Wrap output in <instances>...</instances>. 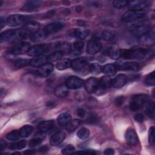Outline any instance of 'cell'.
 <instances>
[{
	"instance_id": "cell-1",
	"label": "cell",
	"mask_w": 155,
	"mask_h": 155,
	"mask_svg": "<svg viewBox=\"0 0 155 155\" xmlns=\"http://www.w3.org/2000/svg\"><path fill=\"white\" fill-rule=\"evenodd\" d=\"M151 53V50L141 47H133L125 50L121 53V56L128 59H143Z\"/></svg>"
},
{
	"instance_id": "cell-2",
	"label": "cell",
	"mask_w": 155,
	"mask_h": 155,
	"mask_svg": "<svg viewBox=\"0 0 155 155\" xmlns=\"http://www.w3.org/2000/svg\"><path fill=\"white\" fill-rule=\"evenodd\" d=\"M148 96L145 94H139L133 97L130 103V108L133 111L140 109L148 101Z\"/></svg>"
},
{
	"instance_id": "cell-3",
	"label": "cell",
	"mask_w": 155,
	"mask_h": 155,
	"mask_svg": "<svg viewBox=\"0 0 155 155\" xmlns=\"http://www.w3.org/2000/svg\"><path fill=\"white\" fill-rule=\"evenodd\" d=\"M145 16L144 11L141 10H129L125 12L122 16V19L123 21L130 23L134 21H136L138 19L143 18Z\"/></svg>"
},
{
	"instance_id": "cell-4",
	"label": "cell",
	"mask_w": 155,
	"mask_h": 155,
	"mask_svg": "<svg viewBox=\"0 0 155 155\" xmlns=\"http://www.w3.org/2000/svg\"><path fill=\"white\" fill-rule=\"evenodd\" d=\"M53 48V44H44L36 45L31 47L28 51V54L31 56H38L44 54V53L50 50Z\"/></svg>"
},
{
	"instance_id": "cell-5",
	"label": "cell",
	"mask_w": 155,
	"mask_h": 155,
	"mask_svg": "<svg viewBox=\"0 0 155 155\" xmlns=\"http://www.w3.org/2000/svg\"><path fill=\"white\" fill-rule=\"evenodd\" d=\"M89 66L90 64L84 58H79L71 61V67L77 72H88Z\"/></svg>"
},
{
	"instance_id": "cell-6",
	"label": "cell",
	"mask_w": 155,
	"mask_h": 155,
	"mask_svg": "<svg viewBox=\"0 0 155 155\" xmlns=\"http://www.w3.org/2000/svg\"><path fill=\"white\" fill-rule=\"evenodd\" d=\"M30 16L21 15H12L9 16L6 19V23L7 25L12 27L17 26L23 23H26L30 19Z\"/></svg>"
},
{
	"instance_id": "cell-7",
	"label": "cell",
	"mask_w": 155,
	"mask_h": 155,
	"mask_svg": "<svg viewBox=\"0 0 155 155\" xmlns=\"http://www.w3.org/2000/svg\"><path fill=\"white\" fill-rule=\"evenodd\" d=\"M137 41L140 44L145 46H150L153 45L155 41L154 30L151 29L139 36Z\"/></svg>"
},
{
	"instance_id": "cell-8",
	"label": "cell",
	"mask_w": 155,
	"mask_h": 155,
	"mask_svg": "<svg viewBox=\"0 0 155 155\" xmlns=\"http://www.w3.org/2000/svg\"><path fill=\"white\" fill-rule=\"evenodd\" d=\"M30 47V44L28 42H22L9 48L8 53L12 54H21L28 52Z\"/></svg>"
},
{
	"instance_id": "cell-9",
	"label": "cell",
	"mask_w": 155,
	"mask_h": 155,
	"mask_svg": "<svg viewBox=\"0 0 155 155\" xmlns=\"http://www.w3.org/2000/svg\"><path fill=\"white\" fill-rule=\"evenodd\" d=\"M54 66L51 63L45 64L33 71V74L39 78L47 77L53 70Z\"/></svg>"
},
{
	"instance_id": "cell-10",
	"label": "cell",
	"mask_w": 155,
	"mask_h": 155,
	"mask_svg": "<svg viewBox=\"0 0 155 155\" xmlns=\"http://www.w3.org/2000/svg\"><path fill=\"white\" fill-rule=\"evenodd\" d=\"M116 68L126 71H137L140 68V65L136 62H117L115 65Z\"/></svg>"
},
{
	"instance_id": "cell-11",
	"label": "cell",
	"mask_w": 155,
	"mask_h": 155,
	"mask_svg": "<svg viewBox=\"0 0 155 155\" xmlns=\"http://www.w3.org/2000/svg\"><path fill=\"white\" fill-rule=\"evenodd\" d=\"M84 85V82L82 79L74 76L69 77L65 82V85L68 89H79L81 88Z\"/></svg>"
},
{
	"instance_id": "cell-12",
	"label": "cell",
	"mask_w": 155,
	"mask_h": 155,
	"mask_svg": "<svg viewBox=\"0 0 155 155\" xmlns=\"http://www.w3.org/2000/svg\"><path fill=\"white\" fill-rule=\"evenodd\" d=\"M47 63H50L48 54L36 56L30 61V65L35 67H39Z\"/></svg>"
},
{
	"instance_id": "cell-13",
	"label": "cell",
	"mask_w": 155,
	"mask_h": 155,
	"mask_svg": "<svg viewBox=\"0 0 155 155\" xmlns=\"http://www.w3.org/2000/svg\"><path fill=\"white\" fill-rule=\"evenodd\" d=\"M64 24L56 22H52L47 24L44 28L43 31L45 32V33L48 36L49 35L56 33L61 30H62L64 27Z\"/></svg>"
},
{
	"instance_id": "cell-14",
	"label": "cell",
	"mask_w": 155,
	"mask_h": 155,
	"mask_svg": "<svg viewBox=\"0 0 155 155\" xmlns=\"http://www.w3.org/2000/svg\"><path fill=\"white\" fill-rule=\"evenodd\" d=\"M84 86L86 91L88 93H93L98 88L99 81L95 78H90L84 82Z\"/></svg>"
},
{
	"instance_id": "cell-15",
	"label": "cell",
	"mask_w": 155,
	"mask_h": 155,
	"mask_svg": "<svg viewBox=\"0 0 155 155\" xmlns=\"http://www.w3.org/2000/svg\"><path fill=\"white\" fill-rule=\"evenodd\" d=\"M129 8L131 10H141L143 11L145 8H147L150 5V2L148 1H133L129 2L128 4Z\"/></svg>"
},
{
	"instance_id": "cell-16",
	"label": "cell",
	"mask_w": 155,
	"mask_h": 155,
	"mask_svg": "<svg viewBox=\"0 0 155 155\" xmlns=\"http://www.w3.org/2000/svg\"><path fill=\"white\" fill-rule=\"evenodd\" d=\"M112 79L109 76H104L99 81V87L96 92L100 93V94H103L106 90L111 86Z\"/></svg>"
},
{
	"instance_id": "cell-17",
	"label": "cell",
	"mask_w": 155,
	"mask_h": 155,
	"mask_svg": "<svg viewBox=\"0 0 155 155\" xmlns=\"http://www.w3.org/2000/svg\"><path fill=\"white\" fill-rule=\"evenodd\" d=\"M102 48L101 44L96 40L90 41L87 45L86 51L90 54H94L98 53Z\"/></svg>"
},
{
	"instance_id": "cell-18",
	"label": "cell",
	"mask_w": 155,
	"mask_h": 155,
	"mask_svg": "<svg viewBox=\"0 0 155 155\" xmlns=\"http://www.w3.org/2000/svg\"><path fill=\"white\" fill-rule=\"evenodd\" d=\"M65 133L64 131H59L54 134L50 138V144L56 147L60 145L65 138Z\"/></svg>"
},
{
	"instance_id": "cell-19",
	"label": "cell",
	"mask_w": 155,
	"mask_h": 155,
	"mask_svg": "<svg viewBox=\"0 0 155 155\" xmlns=\"http://www.w3.org/2000/svg\"><path fill=\"white\" fill-rule=\"evenodd\" d=\"M127 82V76L124 74H119L117 75L111 81V86L114 88H121Z\"/></svg>"
},
{
	"instance_id": "cell-20",
	"label": "cell",
	"mask_w": 155,
	"mask_h": 155,
	"mask_svg": "<svg viewBox=\"0 0 155 155\" xmlns=\"http://www.w3.org/2000/svg\"><path fill=\"white\" fill-rule=\"evenodd\" d=\"M125 139L127 142L131 145L136 146L138 143V137L133 129H129L127 131L125 134Z\"/></svg>"
},
{
	"instance_id": "cell-21",
	"label": "cell",
	"mask_w": 155,
	"mask_h": 155,
	"mask_svg": "<svg viewBox=\"0 0 155 155\" xmlns=\"http://www.w3.org/2000/svg\"><path fill=\"white\" fill-rule=\"evenodd\" d=\"M22 28L30 32L31 35H33L39 31L40 24L35 21H28L24 24V27Z\"/></svg>"
},
{
	"instance_id": "cell-22",
	"label": "cell",
	"mask_w": 155,
	"mask_h": 155,
	"mask_svg": "<svg viewBox=\"0 0 155 155\" xmlns=\"http://www.w3.org/2000/svg\"><path fill=\"white\" fill-rule=\"evenodd\" d=\"M53 48L62 52L63 54L70 53L71 51V45L68 43L65 42L53 44Z\"/></svg>"
},
{
	"instance_id": "cell-23",
	"label": "cell",
	"mask_w": 155,
	"mask_h": 155,
	"mask_svg": "<svg viewBox=\"0 0 155 155\" xmlns=\"http://www.w3.org/2000/svg\"><path fill=\"white\" fill-rule=\"evenodd\" d=\"M54 126V120H45L41 122L38 125V129L42 132L46 133L48 131L51 130L53 128Z\"/></svg>"
},
{
	"instance_id": "cell-24",
	"label": "cell",
	"mask_w": 155,
	"mask_h": 155,
	"mask_svg": "<svg viewBox=\"0 0 155 155\" xmlns=\"http://www.w3.org/2000/svg\"><path fill=\"white\" fill-rule=\"evenodd\" d=\"M41 1H27L22 7L21 10L23 11H31L41 6L42 4Z\"/></svg>"
},
{
	"instance_id": "cell-25",
	"label": "cell",
	"mask_w": 155,
	"mask_h": 155,
	"mask_svg": "<svg viewBox=\"0 0 155 155\" xmlns=\"http://www.w3.org/2000/svg\"><path fill=\"white\" fill-rule=\"evenodd\" d=\"M58 124L61 127H66L71 120V116L68 113H63L59 114L57 118Z\"/></svg>"
},
{
	"instance_id": "cell-26",
	"label": "cell",
	"mask_w": 155,
	"mask_h": 155,
	"mask_svg": "<svg viewBox=\"0 0 155 155\" xmlns=\"http://www.w3.org/2000/svg\"><path fill=\"white\" fill-rule=\"evenodd\" d=\"M89 35V31L84 29L76 28L71 31L70 35L79 40H82L88 36Z\"/></svg>"
},
{
	"instance_id": "cell-27",
	"label": "cell",
	"mask_w": 155,
	"mask_h": 155,
	"mask_svg": "<svg viewBox=\"0 0 155 155\" xmlns=\"http://www.w3.org/2000/svg\"><path fill=\"white\" fill-rule=\"evenodd\" d=\"M14 38L16 39V30H8L4 31V32L1 33L0 36V41L1 42L14 39Z\"/></svg>"
},
{
	"instance_id": "cell-28",
	"label": "cell",
	"mask_w": 155,
	"mask_h": 155,
	"mask_svg": "<svg viewBox=\"0 0 155 155\" xmlns=\"http://www.w3.org/2000/svg\"><path fill=\"white\" fill-rule=\"evenodd\" d=\"M45 133L39 131V133H38V134L36 135V136L35 137H33V139H31L30 140V142L28 143L29 146L30 147H33L40 145L42 141V139L45 137Z\"/></svg>"
},
{
	"instance_id": "cell-29",
	"label": "cell",
	"mask_w": 155,
	"mask_h": 155,
	"mask_svg": "<svg viewBox=\"0 0 155 155\" xmlns=\"http://www.w3.org/2000/svg\"><path fill=\"white\" fill-rule=\"evenodd\" d=\"M68 88L67 87L66 85H59L54 89V94L57 97L59 98L65 97L67 96L68 94Z\"/></svg>"
},
{
	"instance_id": "cell-30",
	"label": "cell",
	"mask_w": 155,
	"mask_h": 155,
	"mask_svg": "<svg viewBox=\"0 0 155 155\" xmlns=\"http://www.w3.org/2000/svg\"><path fill=\"white\" fill-rule=\"evenodd\" d=\"M121 51L117 45H112L108 51V54L110 58L113 59H117L121 56Z\"/></svg>"
},
{
	"instance_id": "cell-31",
	"label": "cell",
	"mask_w": 155,
	"mask_h": 155,
	"mask_svg": "<svg viewBox=\"0 0 155 155\" xmlns=\"http://www.w3.org/2000/svg\"><path fill=\"white\" fill-rule=\"evenodd\" d=\"M116 67L114 65L108 64L102 67V72L107 76H113L116 73Z\"/></svg>"
},
{
	"instance_id": "cell-32",
	"label": "cell",
	"mask_w": 155,
	"mask_h": 155,
	"mask_svg": "<svg viewBox=\"0 0 155 155\" xmlns=\"http://www.w3.org/2000/svg\"><path fill=\"white\" fill-rule=\"evenodd\" d=\"M71 61L69 59H62L59 60L56 64V67L59 70H65L71 67Z\"/></svg>"
},
{
	"instance_id": "cell-33",
	"label": "cell",
	"mask_w": 155,
	"mask_h": 155,
	"mask_svg": "<svg viewBox=\"0 0 155 155\" xmlns=\"http://www.w3.org/2000/svg\"><path fill=\"white\" fill-rule=\"evenodd\" d=\"M84 47V42L82 41V40H77L73 43V53L75 55L80 54L82 51Z\"/></svg>"
},
{
	"instance_id": "cell-34",
	"label": "cell",
	"mask_w": 155,
	"mask_h": 155,
	"mask_svg": "<svg viewBox=\"0 0 155 155\" xmlns=\"http://www.w3.org/2000/svg\"><path fill=\"white\" fill-rule=\"evenodd\" d=\"M47 37V35L45 33V32L42 31H38L32 35L30 39L33 42H38L44 40Z\"/></svg>"
},
{
	"instance_id": "cell-35",
	"label": "cell",
	"mask_w": 155,
	"mask_h": 155,
	"mask_svg": "<svg viewBox=\"0 0 155 155\" xmlns=\"http://www.w3.org/2000/svg\"><path fill=\"white\" fill-rule=\"evenodd\" d=\"M81 123H82L81 120L79 119H74L73 120H71L68 124V125L66 126V129L70 132L74 131L80 126Z\"/></svg>"
},
{
	"instance_id": "cell-36",
	"label": "cell",
	"mask_w": 155,
	"mask_h": 155,
	"mask_svg": "<svg viewBox=\"0 0 155 155\" xmlns=\"http://www.w3.org/2000/svg\"><path fill=\"white\" fill-rule=\"evenodd\" d=\"M33 131V127L31 125H26L23 126L19 130L20 136L22 137H28Z\"/></svg>"
},
{
	"instance_id": "cell-37",
	"label": "cell",
	"mask_w": 155,
	"mask_h": 155,
	"mask_svg": "<svg viewBox=\"0 0 155 155\" xmlns=\"http://www.w3.org/2000/svg\"><path fill=\"white\" fill-rule=\"evenodd\" d=\"M102 39L105 41H111L115 39L116 33L110 30H104L102 33Z\"/></svg>"
},
{
	"instance_id": "cell-38",
	"label": "cell",
	"mask_w": 155,
	"mask_h": 155,
	"mask_svg": "<svg viewBox=\"0 0 155 155\" xmlns=\"http://www.w3.org/2000/svg\"><path fill=\"white\" fill-rule=\"evenodd\" d=\"M27 145V141L25 140H21L19 142L11 143L8 148L10 150H22Z\"/></svg>"
},
{
	"instance_id": "cell-39",
	"label": "cell",
	"mask_w": 155,
	"mask_h": 155,
	"mask_svg": "<svg viewBox=\"0 0 155 155\" xmlns=\"http://www.w3.org/2000/svg\"><path fill=\"white\" fill-rule=\"evenodd\" d=\"M63 53L58 50H54L51 53L48 54V57L50 59V62L53 61H56L61 59L63 56Z\"/></svg>"
},
{
	"instance_id": "cell-40",
	"label": "cell",
	"mask_w": 155,
	"mask_h": 155,
	"mask_svg": "<svg viewBox=\"0 0 155 155\" xmlns=\"http://www.w3.org/2000/svg\"><path fill=\"white\" fill-rule=\"evenodd\" d=\"M146 113L147 115L152 118L154 119V103L153 101L149 102L146 107Z\"/></svg>"
},
{
	"instance_id": "cell-41",
	"label": "cell",
	"mask_w": 155,
	"mask_h": 155,
	"mask_svg": "<svg viewBox=\"0 0 155 155\" xmlns=\"http://www.w3.org/2000/svg\"><path fill=\"white\" fill-rule=\"evenodd\" d=\"M77 136L81 139H85L90 136V131L88 128L82 127L77 132Z\"/></svg>"
},
{
	"instance_id": "cell-42",
	"label": "cell",
	"mask_w": 155,
	"mask_h": 155,
	"mask_svg": "<svg viewBox=\"0 0 155 155\" xmlns=\"http://www.w3.org/2000/svg\"><path fill=\"white\" fill-rule=\"evenodd\" d=\"M145 84L148 86H154L155 84V75L154 71L148 74L145 79Z\"/></svg>"
},
{
	"instance_id": "cell-43",
	"label": "cell",
	"mask_w": 155,
	"mask_h": 155,
	"mask_svg": "<svg viewBox=\"0 0 155 155\" xmlns=\"http://www.w3.org/2000/svg\"><path fill=\"white\" fill-rule=\"evenodd\" d=\"M30 61L26 59H18L15 61V66L17 68H22L30 65Z\"/></svg>"
},
{
	"instance_id": "cell-44",
	"label": "cell",
	"mask_w": 155,
	"mask_h": 155,
	"mask_svg": "<svg viewBox=\"0 0 155 155\" xmlns=\"http://www.w3.org/2000/svg\"><path fill=\"white\" fill-rule=\"evenodd\" d=\"M89 71L93 74H99L102 71V68L98 64L94 63L90 65Z\"/></svg>"
},
{
	"instance_id": "cell-45",
	"label": "cell",
	"mask_w": 155,
	"mask_h": 155,
	"mask_svg": "<svg viewBox=\"0 0 155 155\" xmlns=\"http://www.w3.org/2000/svg\"><path fill=\"white\" fill-rule=\"evenodd\" d=\"M19 136H20V133L19 131L13 130L7 134L6 138L9 140L15 141V140H17L19 138Z\"/></svg>"
},
{
	"instance_id": "cell-46",
	"label": "cell",
	"mask_w": 155,
	"mask_h": 155,
	"mask_svg": "<svg viewBox=\"0 0 155 155\" xmlns=\"http://www.w3.org/2000/svg\"><path fill=\"white\" fill-rule=\"evenodd\" d=\"M129 1H114L113 2V6L116 8H122L128 5Z\"/></svg>"
},
{
	"instance_id": "cell-47",
	"label": "cell",
	"mask_w": 155,
	"mask_h": 155,
	"mask_svg": "<svg viewBox=\"0 0 155 155\" xmlns=\"http://www.w3.org/2000/svg\"><path fill=\"white\" fill-rule=\"evenodd\" d=\"M86 120L87 123L94 124L99 122V117L95 113H90L88 115Z\"/></svg>"
},
{
	"instance_id": "cell-48",
	"label": "cell",
	"mask_w": 155,
	"mask_h": 155,
	"mask_svg": "<svg viewBox=\"0 0 155 155\" xmlns=\"http://www.w3.org/2000/svg\"><path fill=\"white\" fill-rule=\"evenodd\" d=\"M148 140L150 143L151 145H154V142H155V138H154V127H150L148 132Z\"/></svg>"
},
{
	"instance_id": "cell-49",
	"label": "cell",
	"mask_w": 155,
	"mask_h": 155,
	"mask_svg": "<svg viewBox=\"0 0 155 155\" xmlns=\"http://www.w3.org/2000/svg\"><path fill=\"white\" fill-rule=\"evenodd\" d=\"M74 150L75 148L72 145H67L62 150L61 153L64 154H67L70 153H74Z\"/></svg>"
},
{
	"instance_id": "cell-50",
	"label": "cell",
	"mask_w": 155,
	"mask_h": 155,
	"mask_svg": "<svg viewBox=\"0 0 155 155\" xmlns=\"http://www.w3.org/2000/svg\"><path fill=\"white\" fill-rule=\"evenodd\" d=\"M124 101H125V97L124 96H119L115 99V101H114L115 105L117 107H120L124 104Z\"/></svg>"
},
{
	"instance_id": "cell-51",
	"label": "cell",
	"mask_w": 155,
	"mask_h": 155,
	"mask_svg": "<svg viewBox=\"0 0 155 155\" xmlns=\"http://www.w3.org/2000/svg\"><path fill=\"white\" fill-rule=\"evenodd\" d=\"M76 113H77V115H78L79 117H81V118L84 117V116H85V114H86L85 110L84 108H78V109L77 110Z\"/></svg>"
},
{
	"instance_id": "cell-52",
	"label": "cell",
	"mask_w": 155,
	"mask_h": 155,
	"mask_svg": "<svg viewBox=\"0 0 155 155\" xmlns=\"http://www.w3.org/2000/svg\"><path fill=\"white\" fill-rule=\"evenodd\" d=\"M134 120L137 122H142L144 120V116L140 113L137 114L134 116Z\"/></svg>"
},
{
	"instance_id": "cell-53",
	"label": "cell",
	"mask_w": 155,
	"mask_h": 155,
	"mask_svg": "<svg viewBox=\"0 0 155 155\" xmlns=\"http://www.w3.org/2000/svg\"><path fill=\"white\" fill-rule=\"evenodd\" d=\"M76 154H96L97 152H96L94 150H82V151H79L78 152L74 153Z\"/></svg>"
},
{
	"instance_id": "cell-54",
	"label": "cell",
	"mask_w": 155,
	"mask_h": 155,
	"mask_svg": "<svg viewBox=\"0 0 155 155\" xmlns=\"http://www.w3.org/2000/svg\"><path fill=\"white\" fill-rule=\"evenodd\" d=\"M104 153L105 155H112L114 154V151L112 148H107L104 151Z\"/></svg>"
},
{
	"instance_id": "cell-55",
	"label": "cell",
	"mask_w": 155,
	"mask_h": 155,
	"mask_svg": "<svg viewBox=\"0 0 155 155\" xmlns=\"http://www.w3.org/2000/svg\"><path fill=\"white\" fill-rule=\"evenodd\" d=\"M7 142L3 140H1L0 142V150L1 151H3L7 147Z\"/></svg>"
},
{
	"instance_id": "cell-56",
	"label": "cell",
	"mask_w": 155,
	"mask_h": 155,
	"mask_svg": "<svg viewBox=\"0 0 155 155\" xmlns=\"http://www.w3.org/2000/svg\"><path fill=\"white\" fill-rule=\"evenodd\" d=\"M46 105L47 107H51V108H53L55 107L56 105V104L54 101H48L46 104Z\"/></svg>"
},
{
	"instance_id": "cell-57",
	"label": "cell",
	"mask_w": 155,
	"mask_h": 155,
	"mask_svg": "<svg viewBox=\"0 0 155 155\" xmlns=\"http://www.w3.org/2000/svg\"><path fill=\"white\" fill-rule=\"evenodd\" d=\"M48 148L47 146H42L38 149V151H41V152H45V151H47L48 150Z\"/></svg>"
},
{
	"instance_id": "cell-58",
	"label": "cell",
	"mask_w": 155,
	"mask_h": 155,
	"mask_svg": "<svg viewBox=\"0 0 155 155\" xmlns=\"http://www.w3.org/2000/svg\"><path fill=\"white\" fill-rule=\"evenodd\" d=\"M5 21L4 20V19H3V18L2 17H1V23H0V24H1V28H3V27L5 25Z\"/></svg>"
},
{
	"instance_id": "cell-59",
	"label": "cell",
	"mask_w": 155,
	"mask_h": 155,
	"mask_svg": "<svg viewBox=\"0 0 155 155\" xmlns=\"http://www.w3.org/2000/svg\"><path fill=\"white\" fill-rule=\"evenodd\" d=\"M24 153L25 154H32L35 153V151H33V150H27Z\"/></svg>"
}]
</instances>
